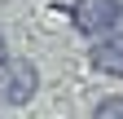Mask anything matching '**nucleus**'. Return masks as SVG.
I'll use <instances>...</instances> for the list:
<instances>
[{"instance_id":"nucleus-1","label":"nucleus","mask_w":123,"mask_h":119,"mask_svg":"<svg viewBox=\"0 0 123 119\" xmlns=\"http://www.w3.org/2000/svg\"><path fill=\"white\" fill-rule=\"evenodd\" d=\"M70 22L84 40H101V35L123 26V0H75Z\"/></svg>"},{"instance_id":"nucleus-5","label":"nucleus","mask_w":123,"mask_h":119,"mask_svg":"<svg viewBox=\"0 0 123 119\" xmlns=\"http://www.w3.org/2000/svg\"><path fill=\"white\" fill-rule=\"evenodd\" d=\"M0 62H9V44H5V31H0Z\"/></svg>"},{"instance_id":"nucleus-4","label":"nucleus","mask_w":123,"mask_h":119,"mask_svg":"<svg viewBox=\"0 0 123 119\" xmlns=\"http://www.w3.org/2000/svg\"><path fill=\"white\" fill-rule=\"evenodd\" d=\"M92 119H123V93H114V97H101L97 106H92Z\"/></svg>"},{"instance_id":"nucleus-2","label":"nucleus","mask_w":123,"mask_h":119,"mask_svg":"<svg viewBox=\"0 0 123 119\" xmlns=\"http://www.w3.org/2000/svg\"><path fill=\"white\" fill-rule=\"evenodd\" d=\"M35 93H40V66L31 57L0 62V101L5 106H31Z\"/></svg>"},{"instance_id":"nucleus-3","label":"nucleus","mask_w":123,"mask_h":119,"mask_svg":"<svg viewBox=\"0 0 123 119\" xmlns=\"http://www.w3.org/2000/svg\"><path fill=\"white\" fill-rule=\"evenodd\" d=\"M88 62H92V71H101V75L123 79V31L101 35V40L88 49Z\"/></svg>"}]
</instances>
